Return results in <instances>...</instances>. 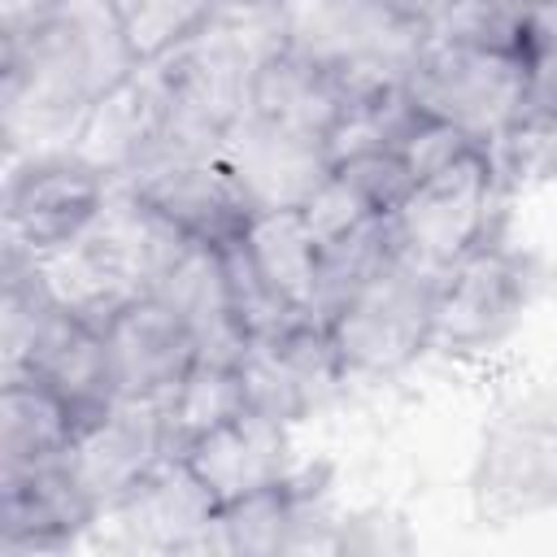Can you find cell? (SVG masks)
Returning <instances> with one entry per match:
<instances>
[{
  "label": "cell",
  "mask_w": 557,
  "mask_h": 557,
  "mask_svg": "<svg viewBox=\"0 0 557 557\" xmlns=\"http://www.w3.org/2000/svg\"><path fill=\"white\" fill-rule=\"evenodd\" d=\"M235 366L244 379L248 409L283 426L305 422L348 383L322 318H300L274 335L248 339Z\"/></svg>",
  "instance_id": "obj_8"
},
{
  "label": "cell",
  "mask_w": 557,
  "mask_h": 557,
  "mask_svg": "<svg viewBox=\"0 0 557 557\" xmlns=\"http://www.w3.org/2000/svg\"><path fill=\"white\" fill-rule=\"evenodd\" d=\"M292 426L239 409L226 422L200 431L196 440L183 444V461L191 466V474L200 479V487L226 505V500H244L252 492H265L283 479L296 474V457H292Z\"/></svg>",
  "instance_id": "obj_14"
},
{
  "label": "cell",
  "mask_w": 557,
  "mask_h": 557,
  "mask_svg": "<svg viewBox=\"0 0 557 557\" xmlns=\"http://www.w3.org/2000/svg\"><path fill=\"white\" fill-rule=\"evenodd\" d=\"M492 157L505 183H531L557 191V113H522Z\"/></svg>",
  "instance_id": "obj_23"
},
{
  "label": "cell",
  "mask_w": 557,
  "mask_h": 557,
  "mask_svg": "<svg viewBox=\"0 0 557 557\" xmlns=\"http://www.w3.org/2000/svg\"><path fill=\"white\" fill-rule=\"evenodd\" d=\"M405 96L426 117L448 122L496 152L527 113V65L509 52L431 30L405 74Z\"/></svg>",
  "instance_id": "obj_4"
},
{
  "label": "cell",
  "mask_w": 557,
  "mask_h": 557,
  "mask_svg": "<svg viewBox=\"0 0 557 557\" xmlns=\"http://www.w3.org/2000/svg\"><path fill=\"white\" fill-rule=\"evenodd\" d=\"M278 35L287 48L326 65L352 96L405 87V74L431 35L392 0H283Z\"/></svg>",
  "instance_id": "obj_3"
},
{
  "label": "cell",
  "mask_w": 557,
  "mask_h": 557,
  "mask_svg": "<svg viewBox=\"0 0 557 557\" xmlns=\"http://www.w3.org/2000/svg\"><path fill=\"white\" fill-rule=\"evenodd\" d=\"M218 500L200 487L183 457L157 466L126 500H117L100 522H117L122 540L157 553H205V531Z\"/></svg>",
  "instance_id": "obj_17"
},
{
  "label": "cell",
  "mask_w": 557,
  "mask_h": 557,
  "mask_svg": "<svg viewBox=\"0 0 557 557\" xmlns=\"http://www.w3.org/2000/svg\"><path fill=\"white\" fill-rule=\"evenodd\" d=\"M113 191L117 183L74 148L17 157L4 187V244L48 261L104 218Z\"/></svg>",
  "instance_id": "obj_6"
},
{
  "label": "cell",
  "mask_w": 557,
  "mask_h": 557,
  "mask_svg": "<svg viewBox=\"0 0 557 557\" xmlns=\"http://www.w3.org/2000/svg\"><path fill=\"white\" fill-rule=\"evenodd\" d=\"M527 113H557V48L527 70Z\"/></svg>",
  "instance_id": "obj_24"
},
{
  "label": "cell",
  "mask_w": 557,
  "mask_h": 557,
  "mask_svg": "<svg viewBox=\"0 0 557 557\" xmlns=\"http://www.w3.org/2000/svg\"><path fill=\"white\" fill-rule=\"evenodd\" d=\"M222 9H244V13H274L283 9V0H218Z\"/></svg>",
  "instance_id": "obj_27"
},
{
  "label": "cell",
  "mask_w": 557,
  "mask_h": 557,
  "mask_svg": "<svg viewBox=\"0 0 557 557\" xmlns=\"http://www.w3.org/2000/svg\"><path fill=\"white\" fill-rule=\"evenodd\" d=\"M44 4H52V0H0V26H13V22H22V17L39 13Z\"/></svg>",
  "instance_id": "obj_26"
},
{
  "label": "cell",
  "mask_w": 557,
  "mask_h": 557,
  "mask_svg": "<svg viewBox=\"0 0 557 557\" xmlns=\"http://www.w3.org/2000/svg\"><path fill=\"white\" fill-rule=\"evenodd\" d=\"M78 440L70 405L26 374L0 379V474L61 461Z\"/></svg>",
  "instance_id": "obj_18"
},
{
  "label": "cell",
  "mask_w": 557,
  "mask_h": 557,
  "mask_svg": "<svg viewBox=\"0 0 557 557\" xmlns=\"http://www.w3.org/2000/svg\"><path fill=\"white\" fill-rule=\"evenodd\" d=\"M527 300L531 274L522 257L505 239H492L435 274L431 348L448 357L492 352L522 326Z\"/></svg>",
  "instance_id": "obj_7"
},
{
  "label": "cell",
  "mask_w": 557,
  "mask_h": 557,
  "mask_svg": "<svg viewBox=\"0 0 557 557\" xmlns=\"http://www.w3.org/2000/svg\"><path fill=\"white\" fill-rule=\"evenodd\" d=\"M161 405H165V418H170V431H174V448L183 453L187 440H196L200 431H209V426L226 422L231 413L248 409L239 366L226 361V357H200Z\"/></svg>",
  "instance_id": "obj_21"
},
{
  "label": "cell",
  "mask_w": 557,
  "mask_h": 557,
  "mask_svg": "<svg viewBox=\"0 0 557 557\" xmlns=\"http://www.w3.org/2000/svg\"><path fill=\"white\" fill-rule=\"evenodd\" d=\"M352 104V91L339 74H331L326 65L309 61L305 52L287 48L283 39L257 61L252 78H248V100L244 113L261 126L313 139L331 152V135L344 122Z\"/></svg>",
  "instance_id": "obj_13"
},
{
  "label": "cell",
  "mask_w": 557,
  "mask_h": 557,
  "mask_svg": "<svg viewBox=\"0 0 557 557\" xmlns=\"http://www.w3.org/2000/svg\"><path fill=\"white\" fill-rule=\"evenodd\" d=\"M100 527L96 500L74 479L70 461H44L0 474V553H61Z\"/></svg>",
  "instance_id": "obj_12"
},
{
  "label": "cell",
  "mask_w": 557,
  "mask_h": 557,
  "mask_svg": "<svg viewBox=\"0 0 557 557\" xmlns=\"http://www.w3.org/2000/svg\"><path fill=\"white\" fill-rule=\"evenodd\" d=\"M435 274L405 252L383 261L326 309V331L348 383H379L431 352Z\"/></svg>",
  "instance_id": "obj_2"
},
{
  "label": "cell",
  "mask_w": 557,
  "mask_h": 557,
  "mask_svg": "<svg viewBox=\"0 0 557 557\" xmlns=\"http://www.w3.org/2000/svg\"><path fill=\"white\" fill-rule=\"evenodd\" d=\"M139 65H157L200 39L222 13L218 0H113Z\"/></svg>",
  "instance_id": "obj_20"
},
{
  "label": "cell",
  "mask_w": 557,
  "mask_h": 557,
  "mask_svg": "<svg viewBox=\"0 0 557 557\" xmlns=\"http://www.w3.org/2000/svg\"><path fill=\"white\" fill-rule=\"evenodd\" d=\"M392 4H396V9H405V13H409L413 22H422V26H435L453 0H392Z\"/></svg>",
  "instance_id": "obj_25"
},
{
  "label": "cell",
  "mask_w": 557,
  "mask_h": 557,
  "mask_svg": "<svg viewBox=\"0 0 557 557\" xmlns=\"http://www.w3.org/2000/svg\"><path fill=\"white\" fill-rule=\"evenodd\" d=\"M500 209H505V174L496 157L483 148L422 178L409 191V200L392 213V235L413 265L440 274L466 252L500 239Z\"/></svg>",
  "instance_id": "obj_5"
},
{
  "label": "cell",
  "mask_w": 557,
  "mask_h": 557,
  "mask_svg": "<svg viewBox=\"0 0 557 557\" xmlns=\"http://www.w3.org/2000/svg\"><path fill=\"white\" fill-rule=\"evenodd\" d=\"M0 131L13 161L70 148L83 117L144 70L113 0H52L0 26Z\"/></svg>",
  "instance_id": "obj_1"
},
{
  "label": "cell",
  "mask_w": 557,
  "mask_h": 557,
  "mask_svg": "<svg viewBox=\"0 0 557 557\" xmlns=\"http://www.w3.org/2000/svg\"><path fill=\"white\" fill-rule=\"evenodd\" d=\"M135 191L152 213H161L178 235L205 248H231L244 239L252 222V200L244 196L239 178L231 165L218 157H183V161H161L139 170L135 178L117 183Z\"/></svg>",
  "instance_id": "obj_10"
},
{
  "label": "cell",
  "mask_w": 557,
  "mask_h": 557,
  "mask_svg": "<svg viewBox=\"0 0 557 557\" xmlns=\"http://www.w3.org/2000/svg\"><path fill=\"white\" fill-rule=\"evenodd\" d=\"M474 496L492 513L557 509V413L500 418L483 440Z\"/></svg>",
  "instance_id": "obj_15"
},
{
  "label": "cell",
  "mask_w": 557,
  "mask_h": 557,
  "mask_svg": "<svg viewBox=\"0 0 557 557\" xmlns=\"http://www.w3.org/2000/svg\"><path fill=\"white\" fill-rule=\"evenodd\" d=\"M222 161L239 178L252 209H300L331 170V152L313 139L252 122L248 113L226 131Z\"/></svg>",
  "instance_id": "obj_16"
},
{
  "label": "cell",
  "mask_w": 557,
  "mask_h": 557,
  "mask_svg": "<svg viewBox=\"0 0 557 557\" xmlns=\"http://www.w3.org/2000/svg\"><path fill=\"white\" fill-rule=\"evenodd\" d=\"M100 335H104L113 387L126 400H165L183 383V374L200 361V344L191 326L157 292L131 296L100 326Z\"/></svg>",
  "instance_id": "obj_11"
},
{
  "label": "cell",
  "mask_w": 557,
  "mask_h": 557,
  "mask_svg": "<svg viewBox=\"0 0 557 557\" xmlns=\"http://www.w3.org/2000/svg\"><path fill=\"white\" fill-rule=\"evenodd\" d=\"M170 457H178V448H174L165 405L161 400H126V396H117L109 405V413L87 422L78 431L74 448L65 453L74 479L96 500L100 518L117 500H126Z\"/></svg>",
  "instance_id": "obj_9"
},
{
  "label": "cell",
  "mask_w": 557,
  "mask_h": 557,
  "mask_svg": "<svg viewBox=\"0 0 557 557\" xmlns=\"http://www.w3.org/2000/svg\"><path fill=\"white\" fill-rule=\"evenodd\" d=\"M244 248L261 278L300 313L318 318V270L322 244L300 209H261L244 231Z\"/></svg>",
  "instance_id": "obj_19"
},
{
  "label": "cell",
  "mask_w": 557,
  "mask_h": 557,
  "mask_svg": "<svg viewBox=\"0 0 557 557\" xmlns=\"http://www.w3.org/2000/svg\"><path fill=\"white\" fill-rule=\"evenodd\" d=\"M331 178L370 218H392L418 187L409 161L396 148H348L331 161Z\"/></svg>",
  "instance_id": "obj_22"
}]
</instances>
